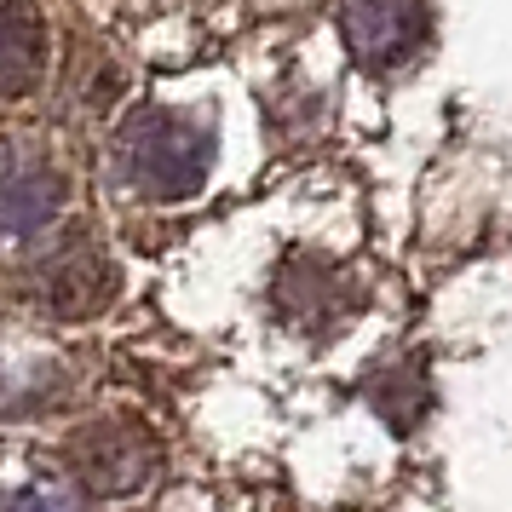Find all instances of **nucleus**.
<instances>
[{"label":"nucleus","instance_id":"nucleus-2","mask_svg":"<svg viewBox=\"0 0 512 512\" xmlns=\"http://www.w3.org/2000/svg\"><path fill=\"white\" fill-rule=\"evenodd\" d=\"M29 288H35L41 311H52V317H93L98 305L116 294V265L104 259V248L87 231H64L58 242L41 248L35 271H29Z\"/></svg>","mask_w":512,"mask_h":512},{"label":"nucleus","instance_id":"nucleus-7","mask_svg":"<svg viewBox=\"0 0 512 512\" xmlns=\"http://www.w3.org/2000/svg\"><path fill=\"white\" fill-rule=\"evenodd\" d=\"M282 305H288V317H317V311H334V271H328L323 259H294L288 271H282Z\"/></svg>","mask_w":512,"mask_h":512},{"label":"nucleus","instance_id":"nucleus-4","mask_svg":"<svg viewBox=\"0 0 512 512\" xmlns=\"http://www.w3.org/2000/svg\"><path fill=\"white\" fill-rule=\"evenodd\" d=\"M70 466L93 495H127L150 478V443L127 420H98L70 443Z\"/></svg>","mask_w":512,"mask_h":512},{"label":"nucleus","instance_id":"nucleus-6","mask_svg":"<svg viewBox=\"0 0 512 512\" xmlns=\"http://www.w3.org/2000/svg\"><path fill=\"white\" fill-rule=\"evenodd\" d=\"M47 75V18H35L29 0L6 6V93L24 98Z\"/></svg>","mask_w":512,"mask_h":512},{"label":"nucleus","instance_id":"nucleus-8","mask_svg":"<svg viewBox=\"0 0 512 512\" xmlns=\"http://www.w3.org/2000/svg\"><path fill=\"white\" fill-rule=\"evenodd\" d=\"M6 512H81V507H75V501H64L58 489H18Z\"/></svg>","mask_w":512,"mask_h":512},{"label":"nucleus","instance_id":"nucleus-1","mask_svg":"<svg viewBox=\"0 0 512 512\" xmlns=\"http://www.w3.org/2000/svg\"><path fill=\"white\" fill-rule=\"evenodd\" d=\"M116 167L127 190H139L150 202H179L190 190H202L213 167V133L185 110L144 104L121 121L116 133Z\"/></svg>","mask_w":512,"mask_h":512},{"label":"nucleus","instance_id":"nucleus-3","mask_svg":"<svg viewBox=\"0 0 512 512\" xmlns=\"http://www.w3.org/2000/svg\"><path fill=\"white\" fill-rule=\"evenodd\" d=\"M340 35L363 70H403L426 41V0H340Z\"/></svg>","mask_w":512,"mask_h":512},{"label":"nucleus","instance_id":"nucleus-5","mask_svg":"<svg viewBox=\"0 0 512 512\" xmlns=\"http://www.w3.org/2000/svg\"><path fill=\"white\" fill-rule=\"evenodd\" d=\"M58 202H64V179L47 167V156L29 162L24 150H12V167H6V225H12V236L47 231Z\"/></svg>","mask_w":512,"mask_h":512}]
</instances>
